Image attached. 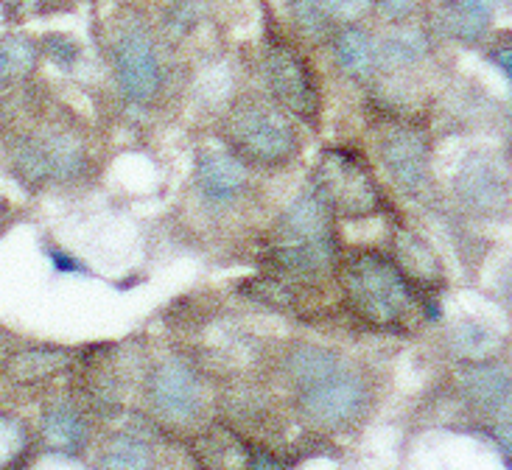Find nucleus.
Here are the masks:
<instances>
[{"instance_id":"obj_1","label":"nucleus","mask_w":512,"mask_h":470,"mask_svg":"<svg viewBox=\"0 0 512 470\" xmlns=\"http://www.w3.org/2000/svg\"><path fill=\"white\" fill-rule=\"evenodd\" d=\"M258 73L263 93L286 110L294 121L311 129L322 126V79L308 54V45L297 40L289 26L272 9H263V31L258 45Z\"/></svg>"},{"instance_id":"obj_2","label":"nucleus","mask_w":512,"mask_h":470,"mask_svg":"<svg viewBox=\"0 0 512 470\" xmlns=\"http://www.w3.org/2000/svg\"><path fill=\"white\" fill-rule=\"evenodd\" d=\"M224 149L241 163L263 171L291 166L303 152L300 126L266 93H241L230 98L222 118Z\"/></svg>"},{"instance_id":"obj_3","label":"nucleus","mask_w":512,"mask_h":470,"mask_svg":"<svg viewBox=\"0 0 512 470\" xmlns=\"http://www.w3.org/2000/svg\"><path fill=\"white\" fill-rule=\"evenodd\" d=\"M104 37V56L121 98L132 107L152 110L168 87V62L157 26L143 14H118Z\"/></svg>"},{"instance_id":"obj_4","label":"nucleus","mask_w":512,"mask_h":470,"mask_svg":"<svg viewBox=\"0 0 512 470\" xmlns=\"http://www.w3.org/2000/svg\"><path fill=\"white\" fill-rule=\"evenodd\" d=\"M353 311L375 328H398L415 311L417 289L392 255L378 249H350L339 261Z\"/></svg>"},{"instance_id":"obj_5","label":"nucleus","mask_w":512,"mask_h":470,"mask_svg":"<svg viewBox=\"0 0 512 470\" xmlns=\"http://www.w3.org/2000/svg\"><path fill=\"white\" fill-rule=\"evenodd\" d=\"M308 188L325 202L333 219L359 222L387 210V196L375 171L364 160V154L347 146H328L319 154Z\"/></svg>"},{"instance_id":"obj_6","label":"nucleus","mask_w":512,"mask_h":470,"mask_svg":"<svg viewBox=\"0 0 512 470\" xmlns=\"http://www.w3.org/2000/svg\"><path fill=\"white\" fill-rule=\"evenodd\" d=\"M370 406L367 378L345 361L331 375L297 392V409L308 426L319 431H342L356 426Z\"/></svg>"},{"instance_id":"obj_7","label":"nucleus","mask_w":512,"mask_h":470,"mask_svg":"<svg viewBox=\"0 0 512 470\" xmlns=\"http://www.w3.org/2000/svg\"><path fill=\"white\" fill-rule=\"evenodd\" d=\"M378 160L392 185L409 199H426L431 191V143L415 124L395 121L378 135Z\"/></svg>"},{"instance_id":"obj_8","label":"nucleus","mask_w":512,"mask_h":470,"mask_svg":"<svg viewBox=\"0 0 512 470\" xmlns=\"http://www.w3.org/2000/svg\"><path fill=\"white\" fill-rule=\"evenodd\" d=\"M146 401L157 417L174 426H188L205 409V387L191 364L163 359L146 378Z\"/></svg>"},{"instance_id":"obj_9","label":"nucleus","mask_w":512,"mask_h":470,"mask_svg":"<svg viewBox=\"0 0 512 470\" xmlns=\"http://www.w3.org/2000/svg\"><path fill=\"white\" fill-rule=\"evenodd\" d=\"M194 188L213 210H227L247 199L252 171L230 149H199L194 157Z\"/></svg>"},{"instance_id":"obj_10","label":"nucleus","mask_w":512,"mask_h":470,"mask_svg":"<svg viewBox=\"0 0 512 470\" xmlns=\"http://www.w3.org/2000/svg\"><path fill=\"white\" fill-rule=\"evenodd\" d=\"M28 138L40 154L45 185H70L87 174L90 149L76 126L65 124V121H51V124L28 132Z\"/></svg>"},{"instance_id":"obj_11","label":"nucleus","mask_w":512,"mask_h":470,"mask_svg":"<svg viewBox=\"0 0 512 470\" xmlns=\"http://www.w3.org/2000/svg\"><path fill=\"white\" fill-rule=\"evenodd\" d=\"M277 244H339L336 219L311 188L280 213L275 224Z\"/></svg>"},{"instance_id":"obj_12","label":"nucleus","mask_w":512,"mask_h":470,"mask_svg":"<svg viewBox=\"0 0 512 470\" xmlns=\"http://www.w3.org/2000/svg\"><path fill=\"white\" fill-rule=\"evenodd\" d=\"M454 191L465 208L485 216L507 208V180L487 154H473L465 160L454 180Z\"/></svg>"},{"instance_id":"obj_13","label":"nucleus","mask_w":512,"mask_h":470,"mask_svg":"<svg viewBox=\"0 0 512 470\" xmlns=\"http://www.w3.org/2000/svg\"><path fill=\"white\" fill-rule=\"evenodd\" d=\"M328 54L342 76L353 82L367 84L378 76V37L367 23L339 26L328 40Z\"/></svg>"},{"instance_id":"obj_14","label":"nucleus","mask_w":512,"mask_h":470,"mask_svg":"<svg viewBox=\"0 0 512 470\" xmlns=\"http://www.w3.org/2000/svg\"><path fill=\"white\" fill-rule=\"evenodd\" d=\"M40 440L45 451H51V454L76 457L90 443V423L76 403H48L40 417Z\"/></svg>"},{"instance_id":"obj_15","label":"nucleus","mask_w":512,"mask_h":470,"mask_svg":"<svg viewBox=\"0 0 512 470\" xmlns=\"http://www.w3.org/2000/svg\"><path fill=\"white\" fill-rule=\"evenodd\" d=\"M392 261L398 263V269L409 277V283L415 289H431V286L443 283V261L437 258V252L431 249L429 241L409 227L395 230Z\"/></svg>"},{"instance_id":"obj_16","label":"nucleus","mask_w":512,"mask_h":470,"mask_svg":"<svg viewBox=\"0 0 512 470\" xmlns=\"http://www.w3.org/2000/svg\"><path fill=\"white\" fill-rule=\"evenodd\" d=\"M429 48V34L423 28L406 23L392 26L384 37H378V76H395L417 68L429 56Z\"/></svg>"},{"instance_id":"obj_17","label":"nucleus","mask_w":512,"mask_h":470,"mask_svg":"<svg viewBox=\"0 0 512 470\" xmlns=\"http://www.w3.org/2000/svg\"><path fill=\"white\" fill-rule=\"evenodd\" d=\"M40 40L26 31L0 34V96H6L17 84L28 82L40 68Z\"/></svg>"},{"instance_id":"obj_18","label":"nucleus","mask_w":512,"mask_h":470,"mask_svg":"<svg viewBox=\"0 0 512 470\" xmlns=\"http://www.w3.org/2000/svg\"><path fill=\"white\" fill-rule=\"evenodd\" d=\"M493 26V9L473 6L462 0H443L434 14V28L448 40L462 45H479Z\"/></svg>"},{"instance_id":"obj_19","label":"nucleus","mask_w":512,"mask_h":470,"mask_svg":"<svg viewBox=\"0 0 512 470\" xmlns=\"http://www.w3.org/2000/svg\"><path fill=\"white\" fill-rule=\"evenodd\" d=\"M462 387L468 392V398L487 412L512 409V378L499 364L476 361L471 370L462 375Z\"/></svg>"},{"instance_id":"obj_20","label":"nucleus","mask_w":512,"mask_h":470,"mask_svg":"<svg viewBox=\"0 0 512 470\" xmlns=\"http://www.w3.org/2000/svg\"><path fill=\"white\" fill-rule=\"evenodd\" d=\"M342 361L345 359L331 347L294 345L286 361H283V367H286V375H289V384L294 387V392H300V389L317 384L319 378L331 375Z\"/></svg>"},{"instance_id":"obj_21","label":"nucleus","mask_w":512,"mask_h":470,"mask_svg":"<svg viewBox=\"0 0 512 470\" xmlns=\"http://www.w3.org/2000/svg\"><path fill=\"white\" fill-rule=\"evenodd\" d=\"M283 6H286V26L297 40H303L308 48L328 45L336 26L322 12L317 0H283Z\"/></svg>"},{"instance_id":"obj_22","label":"nucleus","mask_w":512,"mask_h":470,"mask_svg":"<svg viewBox=\"0 0 512 470\" xmlns=\"http://www.w3.org/2000/svg\"><path fill=\"white\" fill-rule=\"evenodd\" d=\"M96 470H154L152 445L132 434H115L104 445Z\"/></svg>"},{"instance_id":"obj_23","label":"nucleus","mask_w":512,"mask_h":470,"mask_svg":"<svg viewBox=\"0 0 512 470\" xmlns=\"http://www.w3.org/2000/svg\"><path fill=\"white\" fill-rule=\"evenodd\" d=\"M202 23H205V3L202 0H174L160 17L157 31H160L163 42L177 45V42L194 37Z\"/></svg>"},{"instance_id":"obj_24","label":"nucleus","mask_w":512,"mask_h":470,"mask_svg":"<svg viewBox=\"0 0 512 470\" xmlns=\"http://www.w3.org/2000/svg\"><path fill=\"white\" fill-rule=\"evenodd\" d=\"M31 457V431L26 420L0 412V470H20Z\"/></svg>"},{"instance_id":"obj_25","label":"nucleus","mask_w":512,"mask_h":470,"mask_svg":"<svg viewBox=\"0 0 512 470\" xmlns=\"http://www.w3.org/2000/svg\"><path fill=\"white\" fill-rule=\"evenodd\" d=\"M68 364V353L65 350H56V347H31V350H23L17 353L12 361H9V373L17 378V381H42L48 375L59 373L62 367Z\"/></svg>"},{"instance_id":"obj_26","label":"nucleus","mask_w":512,"mask_h":470,"mask_svg":"<svg viewBox=\"0 0 512 470\" xmlns=\"http://www.w3.org/2000/svg\"><path fill=\"white\" fill-rule=\"evenodd\" d=\"M70 9L73 0H0V14L6 26H23L28 20H40Z\"/></svg>"},{"instance_id":"obj_27","label":"nucleus","mask_w":512,"mask_h":470,"mask_svg":"<svg viewBox=\"0 0 512 470\" xmlns=\"http://www.w3.org/2000/svg\"><path fill=\"white\" fill-rule=\"evenodd\" d=\"M40 40V54L42 59H48L51 65H56L59 70H73L79 62H82L84 48L79 42L73 40L70 34H62V31H48L37 37Z\"/></svg>"},{"instance_id":"obj_28","label":"nucleus","mask_w":512,"mask_h":470,"mask_svg":"<svg viewBox=\"0 0 512 470\" xmlns=\"http://www.w3.org/2000/svg\"><path fill=\"white\" fill-rule=\"evenodd\" d=\"M451 345L457 347L459 356L473 361H485L493 350H496V336L482 328V325H473V322H465L459 325L451 333Z\"/></svg>"},{"instance_id":"obj_29","label":"nucleus","mask_w":512,"mask_h":470,"mask_svg":"<svg viewBox=\"0 0 512 470\" xmlns=\"http://www.w3.org/2000/svg\"><path fill=\"white\" fill-rule=\"evenodd\" d=\"M322 12L328 14L333 26H353V23H367V17L375 14L373 0H317Z\"/></svg>"},{"instance_id":"obj_30","label":"nucleus","mask_w":512,"mask_h":470,"mask_svg":"<svg viewBox=\"0 0 512 470\" xmlns=\"http://www.w3.org/2000/svg\"><path fill=\"white\" fill-rule=\"evenodd\" d=\"M485 56L490 65H496L504 73V79L512 87V34H499L496 40L487 45Z\"/></svg>"},{"instance_id":"obj_31","label":"nucleus","mask_w":512,"mask_h":470,"mask_svg":"<svg viewBox=\"0 0 512 470\" xmlns=\"http://www.w3.org/2000/svg\"><path fill=\"white\" fill-rule=\"evenodd\" d=\"M375 14L384 17L387 23L398 26V23H406L412 14H415V0H373Z\"/></svg>"},{"instance_id":"obj_32","label":"nucleus","mask_w":512,"mask_h":470,"mask_svg":"<svg viewBox=\"0 0 512 470\" xmlns=\"http://www.w3.org/2000/svg\"><path fill=\"white\" fill-rule=\"evenodd\" d=\"M45 252L54 263V269L59 275H87V266H84L79 258H73L70 252H65L62 247H54V244H45Z\"/></svg>"},{"instance_id":"obj_33","label":"nucleus","mask_w":512,"mask_h":470,"mask_svg":"<svg viewBox=\"0 0 512 470\" xmlns=\"http://www.w3.org/2000/svg\"><path fill=\"white\" fill-rule=\"evenodd\" d=\"M244 470H286V465L269 451H250Z\"/></svg>"},{"instance_id":"obj_34","label":"nucleus","mask_w":512,"mask_h":470,"mask_svg":"<svg viewBox=\"0 0 512 470\" xmlns=\"http://www.w3.org/2000/svg\"><path fill=\"white\" fill-rule=\"evenodd\" d=\"M496 440H499L504 457L510 459V465H512V420H507V423L496 426Z\"/></svg>"},{"instance_id":"obj_35","label":"nucleus","mask_w":512,"mask_h":470,"mask_svg":"<svg viewBox=\"0 0 512 470\" xmlns=\"http://www.w3.org/2000/svg\"><path fill=\"white\" fill-rule=\"evenodd\" d=\"M462 3H473V6H485V9H499L501 3H507V0H462Z\"/></svg>"},{"instance_id":"obj_36","label":"nucleus","mask_w":512,"mask_h":470,"mask_svg":"<svg viewBox=\"0 0 512 470\" xmlns=\"http://www.w3.org/2000/svg\"><path fill=\"white\" fill-rule=\"evenodd\" d=\"M504 294H507V303H510V308H512V272L504 277Z\"/></svg>"},{"instance_id":"obj_37","label":"nucleus","mask_w":512,"mask_h":470,"mask_svg":"<svg viewBox=\"0 0 512 470\" xmlns=\"http://www.w3.org/2000/svg\"><path fill=\"white\" fill-rule=\"evenodd\" d=\"M6 210V199H3V194H0V213Z\"/></svg>"},{"instance_id":"obj_38","label":"nucleus","mask_w":512,"mask_h":470,"mask_svg":"<svg viewBox=\"0 0 512 470\" xmlns=\"http://www.w3.org/2000/svg\"><path fill=\"white\" fill-rule=\"evenodd\" d=\"M166 470H177V468H166Z\"/></svg>"},{"instance_id":"obj_39","label":"nucleus","mask_w":512,"mask_h":470,"mask_svg":"<svg viewBox=\"0 0 512 470\" xmlns=\"http://www.w3.org/2000/svg\"><path fill=\"white\" fill-rule=\"evenodd\" d=\"M93 3H98V0H93Z\"/></svg>"}]
</instances>
